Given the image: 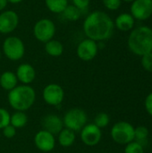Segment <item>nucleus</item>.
<instances>
[{"mask_svg":"<svg viewBox=\"0 0 152 153\" xmlns=\"http://www.w3.org/2000/svg\"><path fill=\"white\" fill-rule=\"evenodd\" d=\"M82 30L86 38L99 43L112 37L115 24L112 18L106 12L95 10L90 12L84 19Z\"/></svg>","mask_w":152,"mask_h":153,"instance_id":"nucleus-1","label":"nucleus"},{"mask_svg":"<svg viewBox=\"0 0 152 153\" xmlns=\"http://www.w3.org/2000/svg\"><path fill=\"white\" fill-rule=\"evenodd\" d=\"M127 45L132 53L142 56L152 52V28L139 26L131 30L127 39Z\"/></svg>","mask_w":152,"mask_h":153,"instance_id":"nucleus-2","label":"nucleus"},{"mask_svg":"<svg viewBox=\"0 0 152 153\" xmlns=\"http://www.w3.org/2000/svg\"><path fill=\"white\" fill-rule=\"evenodd\" d=\"M7 101L10 107L15 111H27L36 101L35 90L30 85H17L8 91Z\"/></svg>","mask_w":152,"mask_h":153,"instance_id":"nucleus-3","label":"nucleus"},{"mask_svg":"<svg viewBox=\"0 0 152 153\" xmlns=\"http://www.w3.org/2000/svg\"><path fill=\"white\" fill-rule=\"evenodd\" d=\"M2 52L10 61H19L25 54L24 42L17 36H8L3 41Z\"/></svg>","mask_w":152,"mask_h":153,"instance_id":"nucleus-4","label":"nucleus"},{"mask_svg":"<svg viewBox=\"0 0 152 153\" xmlns=\"http://www.w3.org/2000/svg\"><path fill=\"white\" fill-rule=\"evenodd\" d=\"M62 119L64 127L70 129L74 133H80L87 125L88 116L83 109L80 108H73L67 110Z\"/></svg>","mask_w":152,"mask_h":153,"instance_id":"nucleus-5","label":"nucleus"},{"mask_svg":"<svg viewBox=\"0 0 152 153\" xmlns=\"http://www.w3.org/2000/svg\"><path fill=\"white\" fill-rule=\"evenodd\" d=\"M32 32L34 38L38 41L45 44L54 39L56 32V27L55 22L49 18H41L35 22Z\"/></svg>","mask_w":152,"mask_h":153,"instance_id":"nucleus-6","label":"nucleus"},{"mask_svg":"<svg viewBox=\"0 0 152 153\" xmlns=\"http://www.w3.org/2000/svg\"><path fill=\"white\" fill-rule=\"evenodd\" d=\"M110 135L115 143L126 145L134 141V127L126 121H119L112 126Z\"/></svg>","mask_w":152,"mask_h":153,"instance_id":"nucleus-7","label":"nucleus"},{"mask_svg":"<svg viewBox=\"0 0 152 153\" xmlns=\"http://www.w3.org/2000/svg\"><path fill=\"white\" fill-rule=\"evenodd\" d=\"M43 100L49 106L58 107L65 100V91L57 83H49L42 91Z\"/></svg>","mask_w":152,"mask_h":153,"instance_id":"nucleus-8","label":"nucleus"},{"mask_svg":"<svg viewBox=\"0 0 152 153\" xmlns=\"http://www.w3.org/2000/svg\"><path fill=\"white\" fill-rule=\"evenodd\" d=\"M99 43L90 39L85 38L79 42L76 48V55L79 59L84 62L93 60L99 53Z\"/></svg>","mask_w":152,"mask_h":153,"instance_id":"nucleus-9","label":"nucleus"},{"mask_svg":"<svg viewBox=\"0 0 152 153\" xmlns=\"http://www.w3.org/2000/svg\"><path fill=\"white\" fill-rule=\"evenodd\" d=\"M130 13L135 20H148L152 15V0H134L131 3Z\"/></svg>","mask_w":152,"mask_h":153,"instance_id":"nucleus-10","label":"nucleus"},{"mask_svg":"<svg viewBox=\"0 0 152 153\" xmlns=\"http://www.w3.org/2000/svg\"><path fill=\"white\" fill-rule=\"evenodd\" d=\"M19 15L13 10H4L0 13V33L10 34L16 30L19 24Z\"/></svg>","mask_w":152,"mask_h":153,"instance_id":"nucleus-11","label":"nucleus"},{"mask_svg":"<svg viewBox=\"0 0 152 153\" xmlns=\"http://www.w3.org/2000/svg\"><path fill=\"white\" fill-rule=\"evenodd\" d=\"M82 142L87 146H95L99 143L102 138L101 129L96 126L93 123L87 124L80 132Z\"/></svg>","mask_w":152,"mask_h":153,"instance_id":"nucleus-12","label":"nucleus"},{"mask_svg":"<svg viewBox=\"0 0 152 153\" xmlns=\"http://www.w3.org/2000/svg\"><path fill=\"white\" fill-rule=\"evenodd\" d=\"M33 143L35 147L43 152H49L56 147L55 135L43 129L36 133L33 138Z\"/></svg>","mask_w":152,"mask_h":153,"instance_id":"nucleus-13","label":"nucleus"},{"mask_svg":"<svg viewBox=\"0 0 152 153\" xmlns=\"http://www.w3.org/2000/svg\"><path fill=\"white\" fill-rule=\"evenodd\" d=\"M41 126L43 130L49 132L54 135H57L64 128V123L62 117L58 115L47 114L42 118Z\"/></svg>","mask_w":152,"mask_h":153,"instance_id":"nucleus-14","label":"nucleus"},{"mask_svg":"<svg viewBox=\"0 0 152 153\" xmlns=\"http://www.w3.org/2000/svg\"><path fill=\"white\" fill-rule=\"evenodd\" d=\"M18 82L24 85H30L34 82L37 76V73L33 65L29 63H22L18 65L15 71Z\"/></svg>","mask_w":152,"mask_h":153,"instance_id":"nucleus-15","label":"nucleus"},{"mask_svg":"<svg viewBox=\"0 0 152 153\" xmlns=\"http://www.w3.org/2000/svg\"><path fill=\"white\" fill-rule=\"evenodd\" d=\"M115 28L121 31H130L134 28L135 19L130 13H122L114 21Z\"/></svg>","mask_w":152,"mask_h":153,"instance_id":"nucleus-16","label":"nucleus"},{"mask_svg":"<svg viewBox=\"0 0 152 153\" xmlns=\"http://www.w3.org/2000/svg\"><path fill=\"white\" fill-rule=\"evenodd\" d=\"M18 79L14 72L4 71L0 75V86L3 90L10 91L18 85Z\"/></svg>","mask_w":152,"mask_h":153,"instance_id":"nucleus-17","label":"nucleus"},{"mask_svg":"<svg viewBox=\"0 0 152 153\" xmlns=\"http://www.w3.org/2000/svg\"><path fill=\"white\" fill-rule=\"evenodd\" d=\"M57 140L60 146L64 148H69L73 146L76 141V133L64 127L57 134Z\"/></svg>","mask_w":152,"mask_h":153,"instance_id":"nucleus-18","label":"nucleus"},{"mask_svg":"<svg viewBox=\"0 0 152 153\" xmlns=\"http://www.w3.org/2000/svg\"><path fill=\"white\" fill-rule=\"evenodd\" d=\"M65 48L61 41L57 39H51L45 43V51L46 53L52 57L61 56L64 53Z\"/></svg>","mask_w":152,"mask_h":153,"instance_id":"nucleus-19","label":"nucleus"},{"mask_svg":"<svg viewBox=\"0 0 152 153\" xmlns=\"http://www.w3.org/2000/svg\"><path fill=\"white\" fill-rule=\"evenodd\" d=\"M28 124V116L23 111H15L11 115L10 125L16 129L22 128Z\"/></svg>","mask_w":152,"mask_h":153,"instance_id":"nucleus-20","label":"nucleus"},{"mask_svg":"<svg viewBox=\"0 0 152 153\" xmlns=\"http://www.w3.org/2000/svg\"><path fill=\"white\" fill-rule=\"evenodd\" d=\"M45 4L51 13L61 14L69 4L68 0H45Z\"/></svg>","mask_w":152,"mask_h":153,"instance_id":"nucleus-21","label":"nucleus"},{"mask_svg":"<svg viewBox=\"0 0 152 153\" xmlns=\"http://www.w3.org/2000/svg\"><path fill=\"white\" fill-rule=\"evenodd\" d=\"M61 14L64 19L69 22H77L82 16V12L73 4H68Z\"/></svg>","mask_w":152,"mask_h":153,"instance_id":"nucleus-22","label":"nucleus"},{"mask_svg":"<svg viewBox=\"0 0 152 153\" xmlns=\"http://www.w3.org/2000/svg\"><path fill=\"white\" fill-rule=\"evenodd\" d=\"M110 122V118H109V116L107 114V113H104V112H100L99 114L96 115V117H94V122L93 124L98 126L99 128L102 129V128H105L108 126Z\"/></svg>","mask_w":152,"mask_h":153,"instance_id":"nucleus-23","label":"nucleus"},{"mask_svg":"<svg viewBox=\"0 0 152 153\" xmlns=\"http://www.w3.org/2000/svg\"><path fill=\"white\" fill-rule=\"evenodd\" d=\"M125 153H144V149L140 142L133 141L125 145Z\"/></svg>","mask_w":152,"mask_h":153,"instance_id":"nucleus-24","label":"nucleus"},{"mask_svg":"<svg viewBox=\"0 0 152 153\" xmlns=\"http://www.w3.org/2000/svg\"><path fill=\"white\" fill-rule=\"evenodd\" d=\"M149 135V130L145 126H138L134 128V140L137 142H142L147 139Z\"/></svg>","mask_w":152,"mask_h":153,"instance_id":"nucleus-25","label":"nucleus"},{"mask_svg":"<svg viewBox=\"0 0 152 153\" xmlns=\"http://www.w3.org/2000/svg\"><path fill=\"white\" fill-rule=\"evenodd\" d=\"M10 117L11 114L8 112V110L4 108H0V130L10 125Z\"/></svg>","mask_w":152,"mask_h":153,"instance_id":"nucleus-26","label":"nucleus"},{"mask_svg":"<svg viewBox=\"0 0 152 153\" xmlns=\"http://www.w3.org/2000/svg\"><path fill=\"white\" fill-rule=\"evenodd\" d=\"M141 63L145 71L152 73V52L143 55L142 56Z\"/></svg>","mask_w":152,"mask_h":153,"instance_id":"nucleus-27","label":"nucleus"},{"mask_svg":"<svg viewBox=\"0 0 152 153\" xmlns=\"http://www.w3.org/2000/svg\"><path fill=\"white\" fill-rule=\"evenodd\" d=\"M103 5L109 11H116L122 4V0H102Z\"/></svg>","mask_w":152,"mask_h":153,"instance_id":"nucleus-28","label":"nucleus"},{"mask_svg":"<svg viewBox=\"0 0 152 153\" xmlns=\"http://www.w3.org/2000/svg\"><path fill=\"white\" fill-rule=\"evenodd\" d=\"M2 134L6 139H12L16 134V128H14L11 125H8V126H6L5 127H4L2 129Z\"/></svg>","mask_w":152,"mask_h":153,"instance_id":"nucleus-29","label":"nucleus"},{"mask_svg":"<svg viewBox=\"0 0 152 153\" xmlns=\"http://www.w3.org/2000/svg\"><path fill=\"white\" fill-rule=\"evenodd\" d=\"M72 2L73 4L82 13L89 8L90 0H72Z\"/></svg>","mask_w":152,"mask_h":153,"instance_id":"nucleus-30","label":"nucleus"},{"mask_svg":"<svg viewBox=\"0 0 152 153\" xmlns=\"http://www.w3.org/2000/svg\"><path fill=\"white\" fill-rule=\"evenodd\" d=\"M144 107L147 113L152 117V92L146 97L144 101Z\"/></svg>","mask_w":152,"mask_h":153,"instance_id":"nucleus-31","label":"nucleus"},{"mask_svg":"<svg viewBox=\"0 0 152 153\" xmlns=\"http://www.w3.org/2000/svg\"><path fill=\"white\" fill-rule=\"evenodd\" d=\"M7 4H8L7 0H0V13L5 10Z\"/></svg>","mask_w":152,"mask_h":153,"instance_id":"nucleus-32","label":"nucleus"},{"mask_svg":"<svg viewBox=\"0 0 152 153\" xmlns=\"http://www.w3.org/2000/svg\"><path fill=\"white\" fill-rule=\"evenodd\" d=\"M7 1H8V3H10V4H20V3H22L23 0H7Z\"/></svg>","mask_w":152,"mask_h":153,"instance_id":"nucleus-33","label":"nucleus"},{"mask_svg":"<svg viewBox=\"0 0 152 153\" xmlns=\"http://www.w3.org/2000/svg\"><path fill=\"white\" fill-rule=\"evenodd\" d=\"M134 0H122V2H126V3H133Z\"/></svg>","mask_w":152,"mask_h":153,"instance_id":"nucleus-34","label":"nucleus"},{"mask_svg":"<svg viewBox=\"0 0 152 153\" xmlns=\"http://www.w3.org/2000/svg\"><path fill=\"white\" fill-rule=\"evenodd\" d=\"M1 58H2V53H1V51H0V60H1Z\"/></svg>","mask_w":152,"mask_h":153,"instance_id":"nucleus-35","label":"nucleus"},{"mask_svg":"<svg viewBox=\"0 0 152 153\" xmlns=\"http://www.w3.org/2000/svg\"><path fill=\"white\" fill-rule=\"evenodd\" d=\"M0 136H1V130H0Z\"/></svg>","mask_w":152,"mask_h":153,"instance_id":"nucleus-36","label":"nucleus"}]
</instances>
